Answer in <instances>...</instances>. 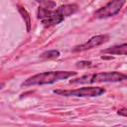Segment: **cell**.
<instances>
[{
    "label": "cell",
    "mask_w": 127,
    "mask_h": 127,
    "mask_svg": "<svg viewBox=\"0 0 127 127\" xmlns=\"http://www.w3.org/2000/svg\"><path fill=\"white\" fill-rule=\"evenodd\" d=\"M75 71L68 70H53V71H45L41 73H37L27 78L22 85L23 86H32V85H43V84H51L56 81L66 79L75 75Z\"/></svg>",
    "instance_id": "cell-1"
},
{
    "label": "cell",
    "mask_w": 127,
    "mask_h": 127,
    "mask_svg": "<svg viewBox=\"0 0 127 127\" xmlns=\"http://www.w3.org/2000/svg\"><path fill=\"white\" fill-rule=\"evenodd\" d=\"M126 79V75L118 71L99 72L80 76L76 79H71L70 83H95V82H117Z\"/></svg>",
    "instance_id": "cell-2"
},
{
    "label": "cell",
    "mask_w": 127,
    "mask_h": 127,
    "mask_svg": "<svg viewBox=\"0 0 127 127\" xmlns=\"http://www.w3.org/2000/svg\"><path fill=\"white\" fill-rule=\"evenodd\" d=\"M105 92V89L100 86H83L72 90H54V93L64 95V96H77V97H93L99 96Z\"/></svg>",
    "instance_id": "cell-3"
},
{
    "label": "cell",
    "mask_w": 127,
    "mask_h": 127,
    "mask_svg": "<svg viewBox=\"0 0 127 127\" xmlns=\"http://www.w3.org/2000/svg\"><path fill=\"white\" fill-rule=\"evenodd\" d=\"M38 18L42 21L43 25L46 26V27L60 24L64 19V17L63 16V14L59 10V8L57 10H55V11H52V10L44 9L42 7H39Z\"/></svg>",
    "instance_id": "cell-4"
},
{
    "label": "cell",
    "mask_w": 127,
    "mask_h": 127,
    "mask_svg": "<svg viewBox=\"0 0 127 127\" xmlns=\"http://www.w3.org/2000/svg\"><path fill=\"white\" fill-rule=\"evenodd\" d=\"M124 4H125V1H118V0L108 2L105 6L96 10L94 13V16L96 18H100V19L114 16L117 13H119V11L121 10V8Z\"/></svg>",
    "instance_id": "cell-5"
},
{
    "label": "cell",
    "mask_w": 127,
    "mask_h": 127,
    "mask_svg": "<svg viewBox=\"0 0 127 127\" xmlns=\"http://www.w3.org/2000/svg\"><path fill=\"white\" fill-rule=\"evenodd\" d=\"M108 39H109L108 35H97V36H94V37L90 38L86 43L75 47L73 49V51H85V50H88V49L97 47V46H99V45L107 42Z\"/></svg>",
    "instance_id": "cell-6"
},
{
    "label": "cell",
    "mask_w": 127,
    "mask_h": 127,
    "mask_svg": "<svg viewBox=\"0 0 127 127\" xmlns=\"http://www.w3.org/2000/svg\"><path fill=\"white\" fill-rule=\"evenodd\" d=\"M104 54H110V55H122L126 56L127 54V45L122 44L120 46H113L103 51Z\"/></svg>",
    "instance_id": "cell-7"
},
{
    "label": "cell",
    "mask_w": 127,
    "mask_h": 127,
    "mask_svg": "<svg viewBox=\"0 0 127 127\" xmlns=\"http://www.w3.org/2000/svg\"><path fill=\"white\" fill-rule=\"evenodd\" d=\"M18 11H19L20 14L22 15V17H23V19H24V21H25V23H26V26H27V31L29 32L30 29H31V18H30L29 13L27 12L26 9H24V8H22V7H19V8H18Z\"/></svg>",
    "instance_id": "cell-8"
},
{
    "label": "cell",
    "mask_w": 127,
    "mask_h": 127,
    "mask_svg": "<svg viewBox=\"0 0 127 127\" xmlns=\"http://www.w3.org/2000/svg\"><path fill=\"white\" fill-rule=\"evenodd\" d=\"M40 57L42 59H57L60 57V52L56 50H51V51H47L43 53Z\"/></svg>",
    "instance_id": "cell-9"
},
{
    "label": "cell",
    "mask_w": 127,
    "mask_h": 127,
    "mask_svg": "<svg viewBox=\"0 0 127 127\" xmlns=\"http://www.w3.org/2000/svg\"><path fill=\"white\" fill-rule=\"evenodd\" d=\"M82 65H84V66H90L91 65V63L90 62H81V63H78V64H77V66H82Z\"/></svg>",
    "instance_id": "cell-10"
},
{
    "label": "cell",
    "mask_w": 127,
    "mask_h": 127,
    "mask_svg": "<svg viewBox=\"0 0 127 127\" xmlns=\"http://www.w3.org/2000/svg\"><path fill=\"white\" fill-rule=\"evenodd\" d=\"M118 114H119V115H122V116H124V117H126V116H127V109H126V108L120 109V110L118 111Z\"/></svg>",
    "instance_id": "cell-11"
},
{
    "label": "cell",
    "mask_w": 127,
    "mask_h": 127,
    "mask_svg": "<svg viewBox=\"0 0 127 127\" xmlns=\"http://www.w3.org/2000/svg\"><path fill=\"white\" fill-rule=\"evenodd\" d=\"M3 86H4V83H0V89L3 88Z\"/></svg>",
    "instance_id": "cell-12"
},
{
    "label": "cell",
    "mask_w": 127,
    "mask_h": 127,
    "mask_svg": "<svg viewBox=\"0 0 127 127\" xmlns=\"http://www.w3.org/2000/svg\"><path fill=\"white\" fill-rule=\"evenodd\" d=\"M124 127H126V126H124Z\"/></svg>",
    "instance_id": "cell-13"
}]
</instances>
